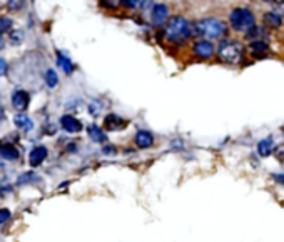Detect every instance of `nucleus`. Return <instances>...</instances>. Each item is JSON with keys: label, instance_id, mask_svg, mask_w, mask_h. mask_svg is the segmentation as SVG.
Wrapping results in <instances>:
<instances>
[{"label": "nucleus", "instance_id": "nucleus-1", "mask_svg": "<svg viewBox=\"0 0 284 242\" xmlns=\"http://www.w3.org/2000/svg\"><path fill=\"white\" fill-rule=\"evenodd\" d=\"M227 27L221 19L216 17H206V19L190 22V32L194 37H206V40L221 39L226 33Z\"/></svg>", "mask_w": 284, "mask_h": 242}, {"label": "nucleus", "instance_id": "nucleus-2", "mask_svg": "<svg viewBox=\"0 0 284 242\" xmlns=\"http://www.w3.org/2000/svg\"><path fill=\"white\" fill-rule=\"evenodd\" d=\"M162 33H164V39H166L169 44H182V42H186L189 37H192L190 22L182 15H174L172 19L167 20Z\"/></svg>", "mask_w": 284, "mask_h": 242}, {"label": "nucleus", "instance_id": "nucleus-3", "mask_svg": "<svg viewBox=\"0 0 284 242\" xmlns=\"http://www.w3.org/2000/svg\"><path fill=\"white\" fill-rule=\"evenodd\" d=\"M218 57H219V60L224 63H231V65L239 63L244 57L243 44L237 40H232V39L221 40V44H219V47H218Z\"/></svg>", "mask_w": 284, "mask_h": 242}, {"label": "nucleus", "instance_id": "nucleus-4", "mask_svg": "<svg viewBox=\"0 0 284 242\" xmlns=\"http://www.w3.org/2000/svg\"><path fill=\"white\" fill-rule=\"evenodd\" d=\"M229 24L236 32H248L256 25V17L249 7H236L229 14Z\"/></svg>", "mask_w": 284, "mask_h": 242}, {"label": "nucleus", "instance_id": "nucleus-5", "mask_svg": "<svg viewBox=\"0 0 284 242\" xmlns=\"http://www.w3.org/2000/svg\"><path fill=\"white\" fill-rule=\"evenodd\" d=\"M192 54L197 59H201V60H207V59H211L216 54V47L211 40L199 39L192 44Z\"/></svg>", "mask_w": 284, "mask_h": 242}, {"label": "nucleus", "instance_id": "nucleus-6", "mask_svg": "<svg viewBox=\"0 0 284 242\" xmlns=\"http://www.w3.org/2000/svg\"><path fill=\"white\" fill-rule=\"evenodd\" d=\"M169 20V5L167 3H154L151 8V22L156 27H162Z\"/></svg>", "mask_w": 284, "mask_h": 242}, {"label": "nucleus", "instance_id": "nucleus-7", "mask_svg": "<svg viewBox=\"0 0 284 242\" xmlns=\"http://www.w3.org/2000/svg\"><path fill=\"white\" fill-rule=\"evenodd\" d=\"M10 100H12V107L19 110V112H24V110H27L29 105H31V94H29L27 91H24V89H14Z\"/></svg>", "mask_w": 284, "mask_h": 242}, {"label": "nucleus", "instance_id": "nucleus-8", "mask_svg": "<svg viewBox=\"0 0 284 242\" xmlns=\"http://www.w3.org/2000/svg\"><path fill=\"white\" fill-rule=\"evenodd\" d=\"M127 127V121L126 119H122L121 116H117V114H107V116L104 117V129L109 130V132H117V130H124Z\"/></svg>", "mask_w": 284, "mask_h": 242}, {"label": "nucleus", "instance_id": "nucleus-9", "mask_svg": "<svg viewBox=\"0 0 284 242\" xmlns=\"http://www.w3.org/2000/svg\"><path fill=\"white\" fill-rule=\"evenodd\" d=\"M61 127L69 134H79V132H82V129H84L82 122H80L75 116H72V114H63L61 117Z\"/></svg>", "mask_w": 284, "mask_h": 242}, {"label": "nucleus", "instance_id": "nucleus-10", "mask_svg": "<svg viewBox=\"0 0 284 242\" xmlns=\"http://www.w3.org/2000/svg\"><path fill=\"white\" fill-rule=\"evenodd\" d=\"M47 155H49L47 147L35 146L31 152H29V164H31V167H39V165L47 159Z\"/></svg>", "mask_w": 284, "mask_h": 242}, {"label": "nucleus", "instance_id": "nucleus-11", "mask_svg": "<svg viewBox=\"0 0 284 242\" xmlns=\"http://www.w3.org/2000/svg\"><path fill=\"white\" fill-rule=\"evenodd\" d=\"M134 144L139 149H151L154 146V135L149 130H137V134L134 135Z\"/></svg>", "mask_w": 284, "mask_h": 242}, {"label": "nucleus", "instance_id": "nucleus-12", "mask_svg": "<svg viewBox=\"0 0 284 242\" xmlns=\"http://www.w3.org/2000/svg\"><path fill=\"white\" fill-rule=\"evenodd\" d=\"M87 134H89V137H91V141L95 144H104L105 146V142H107V134H105V130L102 127H99L97 124L87 125Z\"/></svg>", "mask_w": 284, "mask_h": 242}, {"label": "nucleus", "instance_id": "nucleus-13", "mask_svg": "<svg viewBox=\"0 0 284 242\" xmlns=\"http://www.w3.org/2000/svg\"><path fill=\"white\" fill-rule=\"evenodd\" d=\"M0 157L5 160H17L20 157L19 149L15 147V144L12 142H5V144H0Z\"/></svg>", "mask_w": 284, "mask_h": 242}, {"label": "nucleus", "instance_id": "nucleus-14", "mask_svg": "<svg viewBox=\"0 0 284 242\" xmlns=\"http://www.w3.org/2000/svg\"><path fill=\"white\" fill-rule=\"evenodd\" d=\"M14 125L17 127V129L24 130V132H31V130L33 129V121L27 116V114L19 112L14 116Z\"/></svg>", "mask_w": 284, "mask_h": 242}, {"label": "nucleus", "instance_id": "nucleus-15", "mask_svg": "<svg viewBox=\"0 0 284 242\" xmlns=\"http://www.w3.org/2000/svg\"><path fill=\"white\" fill-rule=\"evenodd\" d=\"M249 50H251V54H252V57H256V59H262L266 54L269 52V45H268V42H264V40H252L251 44H249Z\"/></svg>", "mask_w": 284, "mask_h": 242}, {"label": "nucleus", "instance_id": "nucleus-16", "mask_svg": "<svg viewBox=\"0 0 284 242\" xmlns=\"http://www.w3.org/2000/svg\"><path fill=\"white\" fill-rule=\"evenodd\" d=\"M56 57H57V65L63 70V74L70 75L72 72H74V62L70 60L69 55H65L63 52H61V50H57Z\"/></svg>", "mask_w": 284, "mask_h": 242}, {"label": "nucleus", "instance_id": "nucleus-17", "mask_svg": "<svg viewBox=\"0 0 284 242\" xmlns=\"http://www.w3.org/2000/svg\"><path fill=\"white\" fill-rule=\"evenodd\" d=\"M262 22H264L266 27H269V29H278L283 25V17H279L278 14H274V12L271 10L262 15Z\"/></svg>", "mask_w": 284, "mask_h": 242}, {"label": "nucleus", "instance_id": "nucleus-18", "mask_svg": "<svg viewBox=\"0 0 284 242\" xmlns=\"http://www.w3.org/2000/svg\"><path fill=\"white\" fill-rule=\"evenodd\" d=\"M274 151V142L271 137H266L257 142V154L261 157H269Z\"/></svg>", "mask_w": 284, "mask_h": 242}, {"label": "nucleus", "instance_id": "nucleus-19", "mask_svg": "<svg viewBox=\"0 0 284 242\" xmlns=\"http://www.w3.org/2000/svg\"><path fill=\"white\" fill-rule=\"evenodd\" d=\"M42 177L39 174H35L33 171L31 172H24L22 176L19 177V181H17V184L19 185H24V184H37V182H40Z\"/></svg>", "mask_w": 284, "mask_h": 242}, {"label": "nucleus", "instance_id": "nucleus-20", "mask_svg": "<svg viewBox=\"0 0 284 242\" xmlns=\"http://www.w3.org/2000/svg\"><path fill=\"white\" fill-rule=\"evenodd\" d=\"M25 40V32L24 29H12L10 33H8V42L12 45H20Z\"/></svg>", "mask_w": 284, "mask_h": 242}, {"label": "nucleus", "instance_id": "nucleus-21", "mask_svg": "<svg viewBox=\"0 0 284 242\" xmlns=\"http://www.w3.org/2000/svg\"><path fill=\"white\" fill-rule=\"evenodd\" d=\"M44 80L49 89H57L59 86V74L54 69H47L44 74Z\"/></svg>", "mask_w": 284, "mask_h": 242}, {"label": "nucleus", "instance_id": "nucleus-22", "mask_svg": "<svg viewBox=\"0 0 284 242\" xmlns=\"http://www.w3.org/2000/svg\"><path fill=\"white\" fill-rule=\"evenodd\" d=\"M102 107H104V104L99 99H92L91 102H89L87 110H89V114H91L92 117H97L100 112H102Z\"/></svg>", "mask_w": 284, "mask_h": 242}, {"label": "nucleus", "instance_id": "nucleus-23", "mask_svg": "<svg viewBox=\"0 0 284 242\" xmlns=\"http://www.w3.org/2000/svg\"><path fill=\"white\" fill-rule=\"evenodd\" d=\"M12 27H14V20H12L10 17L0 15V35H3V33L10 32Z\"/></svg>", "mask_w": 284, "mask_h": 242}, {"label": "nucleus", "instance_id": "nucleus-24", "mask_svg": "<svg viewBox=\"0 0 284 242\" xmlns=\"http://www.w3.org/2000/svg\"><path fill=\"white\" fill-rule=\"evenodd\" d=\"M10 219H12V212L8 211L7 207H0V226L7 224Z\"/></svg>", "mask_w": 284, "mask_h": 242}, {"label": "nucleus", "instance_id": "nucleus-25", "mask_svg": "<svg viewBox=\"0 0 284 242\" xmlns=\"http://www.w3.org/2000/svg\"><path fill=\"white\" fill-rule=\"evenodd\" d=\"M274 155H276V159L279 160L281 164H284V142L283 144H279V146L274 149Z\"/></svg>", "mask_w": 284, "mask_h": 242}, {"label": "nucleus", "instance_id": "nucleus-26", "mask_svg": "<svg viewBox=\"0 0 284 242\" xmlns=\"http://www.w3.org/2000/svg\"><path fill=\"white\" fill-rule=\"evenodd\" d=\"M7 8L10 12H19V10H22V7H25V2H19V0H17V2H8L7 3Z\"/></svg>", "mask_w": 284, "mask_h": 242}, {"label": "nucleus", "instance_id": "nucleus-27", "mask_svg": "<svg viewBox=\"0 0 284 242\" xmlns=\"http://www.w3.org/2000/svg\"><path fill=\"white\" fill-rule=\"evenodd\" d=\"M261 32H262V27H257V25H254L251 30L246 32V37H248V39H254V37H259Z\"/></svg>", "mask_w": 284, "mask_h": 242}, {"label": "nucleus", "instance_id": "nucleus-28", "mask_svg": "<svg viewBox=\"0 0 284 242\" xmlns=\"http://www.w3.org/2000/svg\"><path fill=\"white\" fill-rule=\"evenodd\" d=\"M102 152H104L105 155H116L117 154V147L112 146V144H109V146L105 144L104 149H102Z\"/></svg>", "mask_w": 284, "mask_h": 242}, {"label": "nucleus", "instance_id": "nucleus-29", "mask_svg": "<svg viewBox=\"0 0 284 242\" xmlns=\"http://www.w3.org/2000/svg\"><path fill=\"white\" fill-rule=\"evenodd\" d=\"M7 70H8V63L5 59L0 55V77H3V75L7 74Z\"/></svg>", "mask_w": 284, "mask_h": 242}, {"label": "nucleus", "instance_id": "nucleus-30", "mask_svg": "<svg viewBox=\"0 0 284 242\" xmlns=\"http://www.w3.org/2000/svg\"><path fill=\"white\" fill-rule=\"evenodd\" d=\"M119 5H124L126 8H137L139 2H135V0H122V2H119Z\"/></svg>", "mask_w": 284, "mask_h": 242}, {"label": "nucleus", "instance_id": "nucleus-31", "mask_svg": "<svg viewBox=\"0 0 284 242\" xmlns=\"http://www.w3.org/2000/svg\"><path fill=\"white\" fill-rule=\"evenodd\" d=\"M274 14H278L279 17H283V14H284V2H276L274 3Z\"/></svg>", "mask_w": 284, "mask_h": 242}, {"label": "nucleus", "instance_id": "nucleus-32", "mask_svg": "<svg viewBox=\"0 0 284 242\" xmlns=\"http://www.w3.org/2000/svg\"><path fill=\"white\" fill-rule=\"evenodd\" d=\"M12 192V185H2V187H0V197H2V195H7V194H10Z\"/></svg>", "mask_w": 284, "mask_h": 242}, {"label": "nucleus", "instance_id": "nucleus-33", "mask_svg": "<svg viewBox=\"0 0 284 242\" xmlns=\"http://www.w3.org/2000/svg\"><path fill=\"white\" fill-rule=\"evenodd\" d=\"M273 179L279 184H284V174H273Z\"/></svg>", "mask_w": 284, "mask_h": 242}, {"label": "nucleus", "instance_id": "nucleus-34", "mask_svg": "<svg viewBox=\"0 0 284 242\" xmlns=\"http://www.w3.org/2000/svg\"><path fill=\"white\" fill-rule=\"evenodd\" d=\"M3 49H5V39H3V37L0 35V52H2Z\"/></svg>", "mask_w": 284, "mask_h": 242}, {"label": "nucleus", "instance_id": "nucleus-35", "mask_svg": "<svg viewBox=\"0 0 284 242\" xmlns=\"http://www.w3.org/2000/svg\"><path fill=\"white\" fill-rule=\"evenodd\" d=\"M100 3H102V5H109L107 8H116V7H114V5H117V3H116V2H100Z\"/></svg>", "mask_w": 284, "mask_h": 242}]
</instances>
